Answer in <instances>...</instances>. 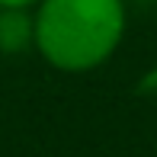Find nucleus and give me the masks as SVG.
Returning <instances> with one entry per match:
<instances>
[{"mask_svg": "<svg viewBox=\"0 0 157 157\" xmlns=\"http://www.w3.org/2000/svg\"><path fill=\"white\" fill-rule=\"evenodd\" d=\"M122 26V0H42L35 13V45L55 67L87 71L109 58Z\"/></svg>", "mask_w": 157, "mask_h": 157, "instance_id": "1", "label": "nucleus"}, {"mask_svg": "<svg viewBox=\"0 0 157 157\" xmlns=\"http://www.w3.org/2000/svg\"><path fill=\"white\" fill-rule=\"evenodd\" d=\"M35 0H0V6H29Z\"/></svg>", "mask_w": 157, "mask_h": 157, "instance_id": "3", "label": "nucleus"}, {"mask_svg": "<svg viewBox=\"0 0 157 157\" xmlns=\"http://www.w3.org/2000/svg\"><path fill=\"white\" fill-rule=\"evenodd\" d=\"M35 42V19L26 6H0V52H23Z\"/></svg>", "mask_w": 157, "mask_h": 157, "instance_id": "2", "label": "nucleus"}]
</instances>
